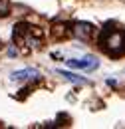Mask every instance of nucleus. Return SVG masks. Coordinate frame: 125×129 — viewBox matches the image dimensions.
Instances as JSON below:
<instances>
[{
  "instance_id": "obj_1",
  "label": "nucleus",
  "mask_w": 125,
  "mask_h": 129,
  "mask_svg": "<svg viewBox=\"0 0 125 129\" xmlns=\"http://www.w3.org/2000/svg\"><path fill=\"white\" fill-rule=\"evenodd\" d=\"M97 46L103 54H107L111 58L125 56V30L113 24H105L97 36Z\"/></svg>"
},
{
  "instance_id": "obj_2",
  "label": "nucleus",
  "mask_w": 125,
  "mask_h": 129,
  "mask_svg": "<svg viewBox=\"0 0 125 129\" xmlns=\"http://www.w3.org/2000/svg\"><path fill=\"white\" fill-rule=\"evenodd\" d=\"M14 44L20 46H26L28 50H34L40 46V40H42V30L38 26H32L28 22H20L18 26H14Z\"/></svg>"
},
{
  "instance_id": "obj_3",
  "label": "nucleus",
  "mask_w": 125,
  "mask_h": 129,
  "mask_svg": "<svg viewBox=\"0 0 125 129\" xmlns=\"http://www.w3.org/2000/svg\"><path fill=\"white\" fill-rule=\"evenodd\" d=\"M72 32H74V36L79 38V40H89V36L93 32V26H91L89 22H78V24L72 28Z\"/></svg>"
},
{
  "instance_id": "obj_4",
  "label": "nucleus",
  "mask_w": 125,
  "mask_h": 129,
  "mask_svg": "<svg viewBox=\"0 0 125 129\" xmlns=\"http://www.w3.org/2000/svg\"><path fill=\"white\" fill-rule=\"evenodd\" d=\"M66 64L70 68H76V70H93V68H97L99 62L95 58H83V60H68Z\"/></svg>"
},
{
  "instance_id": "obj_5",
  "label": "nucleus",
  "mask_w": 125,
  "mask_h": 129,
  "mask_svg": "<svg viewBox=\"0 0 125 129\" xmlns=\"http://www.w3.org/2000/svg\"><path fill=\"white\" fill-rule=\"evenodd\" d=\"M28 78H38V72L32 70V68H28V70H20V72H14V74H12V80H16V81L28 80Z\"/></svg>"
},
{
  "instance_id": "obj_6",
  "label": "nucleus",
  "mask_w": 125,
  "mask_h": 129,
  "mask_svg": "<svg viewBox=\"0 0 125 129\" xmlns=\"http://www.w3.org/2000/svg\"><path fill=\"white\" fill-rule=\"evenodd\" d=\"M60 76H64L66 80L74 81V83H87V80H85V78H79V76L72 74V72H64V70H60Z\"/></svg>"
},
{
  "instance_id": "obj_7",
  "label": "nucleus",
  "mask_w": 125,
  "mask_h": 129,
  "mask_svg": "<svg viewBox=\"0 0 125 129\" xmlns=\"http://www.w3.org/2000/svg\"><path fill=\"white\" fill-rule=\"evenodd\" d=\"M10 14V0H0V18H6Z\"/></svg>"
}]
</instances>
